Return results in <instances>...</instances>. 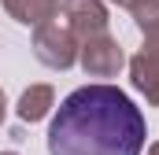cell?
Wrapping results in <instances>:
<instances>
[{
  "label": "cell",
  "mask_w": 159,
  "mask_h": 155,
  "mask_svg": "<svg viewBox=\"0 0 159 155\" xmlns=\"http://www.w3.org/2000/svg\"><path fill=\"white\" fill-rule=\"evenodd\" d=\"M144 115L115 85L74 89L48 122V155H141Z\"/></svg>",
  "instance_id": "cell-1"
}]
</instances>
